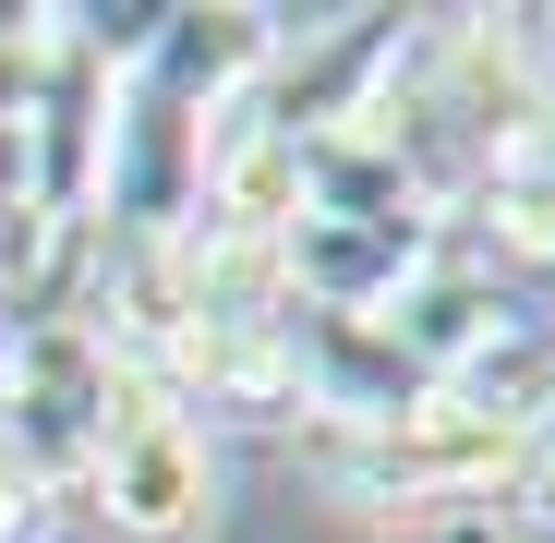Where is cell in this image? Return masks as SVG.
I'll return each instance as SVG.
<instances>
[{
    "label": "cell",
    "mask_w": 555,
    "mask_h": 543,
    "mask_svg": "<svg viewBox=\"0 0 555 543\" xmlns=\"http://www.w3.org/2000/svg\"><path fill=\"white\" fill-rule=\"evenodd\" d=\"M85 495H98V519L133 531V543H194L206 507H218L206 423L169 387H145V375L109 362V435H98V460H85Z\"/></svg>",
    "instance_id": "cell-2"
},
{
    "label": "cell",
    "mask_w": 555,
    "mask_h": 543,
    "mask_svg": "<svg viewBox=\"0 0 555 543\" xmlns=\"http://www.w3.org/2000/svg\"><path fill=\"white\" fill-rule=\"evenodd\" d=\"M37 519H49V495H37V471L0 447V543H37Z\"/></svg>",
    "instance_id": "cell-4"
},
{
    "label": "cell",
    "mask_w": 555,
    "mask_h": 543,
    "mask_svg": "<svg viewBox=\"0 0 555 543\" xmlns=\"http://www.w3.org/2000/svg\"><path fill=\"white\" fill-rule=\"evenodd\" d=\"M495 507H507V531H519V543H555V447H531L519 483H507Z\"/></svg>",
    "instance_id": "cell-3"
},
{
    "label": "cell",
    "mask_w": 555,
    "mask_h": 543,
    "mask_svg": "<svg viewBox=\"0 0 555 543\" xmlns=\"http://www.w3.org/2000/svg\"><path fill=\"white\" fill-rule=\"evenodd\" d=\"M314 460H326V483H338L362 519L435 531V519H459V507L507 495L519 460H531V435H519V411H495V399L435 387V399L399 411V423H314Z\"/></svg>",
    "instance_id": "cell-1"
}]
</instances>
